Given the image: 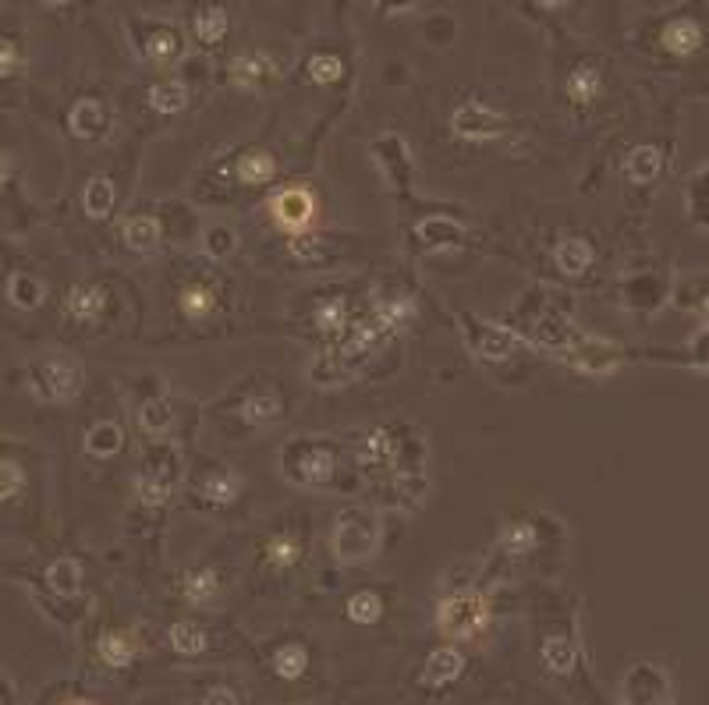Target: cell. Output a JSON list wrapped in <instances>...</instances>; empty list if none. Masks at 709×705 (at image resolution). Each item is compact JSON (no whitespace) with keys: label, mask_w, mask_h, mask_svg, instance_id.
I'll return each mask as SVG.
<instances>
[{"label":"cell","mask_w":709,"mask_h":705,"mask_svg":"<svg viewBox=\"0 0 709 705\" xmlns=\"http://www.w3.org/2000/svg\"><path fill=\"white\" fill-rule=\"evenodd\" d=\"M408 4H415V0H380V8H387V11H401V8H408Z\"/></svg>","instance_id":"7dc6e473"},{"label":"cell","mask_w":709,"mask_h":705,"mask_svg":"<svg viewBox=\"0 0 709 705\" xmlns=\"http://www.w3.org/2000/svg\"><path fill=\"white\" fill-rule=\"evenodd\" d=\"M203 705H242V702H238V695H234L231 688H213V691H206Z\"/></svg>","instance_id":"f6af8a7d"},{"label":"cell","mask_w":709,"mask_h":705,"mask_svg":"<svg viewBox=\"0 0 709 705\" xmlns=\"http://www.w3.org/2000/svg\"><path fill=\"white\" fill-rule=\"evenodd\" d=\"M281 472L295 486L327 489L337 472V454L323 440H291L281 447Z\"/></svg>","instance_id":"6da1fadb"},{"label":"cell","mask_w":709,"mask_h":705,"mask_svg":"<svg viewBox=\"0 0 709 705\" xmlns=\"http://www.w3.org/2000/svg\"><path fill=\"white\" fill-rule=\"evenodd\" d=\"M125 241L135 252H153L160 245V224L153 217H135L125 224Z\"/></svg>","instance_id":"4316f807"},{"label":"cell","mask_w":709,"mask_h":705,"mask_svg":"<svg viewBox=\"0 0 709 705\" xmlns=\"http://www.w3.org/2000/svg\"><path fill=\"white\" fill-rule=\"evenodd\" d=\"M238 248V238H234L231 227H210L206 231V252H210L213 259H227Z\"/></svg>","instance_id":"b9f144b4"},{"label":"cell","mask_w":709,"mask_h":705,"mask_svg":"<svg viewBox=\"0 0 709 705\" xmlns=\"http://www.w3.org/2000/svg\"><path fill=\"white\" fill-rule=\"evenodd\" d=\"M224 592V582H220V574L213 567H199L185 578V599L192 606H213Z\"/></svg>","instance_id":"4fadbf2b"},{"label":"cell","mask_w":709,"mask_h":705,"mask_svg":"<svg viewBox=\"0 0 709 705\" xmlns=\"http://www.w3.org/2000/svg\"><path fill=\"white\" fill-rule=\"evenodd\" d=\"M213 305H217V298H213V291L203 284L188 287L185 295H181V309H185L188 319H206L213 312Z\"/></svg>","instance_id":"f35d334b"},{"label":"cell","mask_w":709,"mask_h":705,"mask_svg":"<svg viewBox=\"0 0 709 705\" xmlns=\"http://www.w3.org/2000/svg\"><path fill=\"white\" fill-rule=\"evenodd\" d=\"M419 238L422 245L429 248H454L461 245V238H465V227L458 224V220H447V217H429L419 224Z\"/></svg>","instance_id":"2e32d148"},{"label":"cell","mask_w":709,"mask_h":705,"mask_svg":"<svg viewBox=\"0 0 709 705\" xmlns=\"http://www.w3.org/2000/svg\"><path fill=\"white\" fill-rule=\"evenodd\" d=\"M22 489V468L11 461H0V500H8Z\"/></svg>","instance_id":"ee69618b"},{"label":"cell","mask_w":709,"mask_h":705,"mask_svg":"<svg viewBox=\"0 0 709 705\" xmlns=\"http://www.w3.org/2000/svg\"><path fill=\"white\" fill-rule=\"evenodd\" d=\"M8 174H11V156H8V153H0V185L8 181Z\"/></svg>","instance_id":"bcb514c9"},{"label":"cell","mask_w":709,"mask_h":705,"mask_svg":"<svg viewBox=\"0 0 709 705\" xmlns=\"http://www.w3.org/2000/svg\"><path fill=\"white\" fill-rule=\"evenodd\" d=\"M539 659H543V667L550 670V674H571L578 663V649L571 638L564 635H550L543 642V649H539Z\"/></svg>","instance_id":"9a60e30c"},{"label":"cell","mask_w":709,"mask_h":705,"mask_svg":"<svg viewBox=\"0 0 709 705\" xmlns=\"http://www.w3.org/2000/svg\"><path fill=\"white\" fill-rule=\"evenodd\" d=\"M380 546V525L369 511H344L334 528V553L341 564L369 560Z\"/></svg>","instance_id":"3957f363"},{"label":"cell","mask_w":709,"mask_h":705,"mask_svg":"<svg viewBox=\"0 0 709 705\" xmlns=\"http://www.w3.org/2000/svg\"><path fill=\"white\" fill-rule=\"evenodd\" d=\"M568 96L575 103H593L600 96V71L596 68H575L568 75Z\"/></svg>","instance_id":"1f68e13d"},{"label":"cell","mask_w":709,"mask_h":705,"mask_svg":"<svg viewBox=\"0 0 709 705\" xmlns=\"http://www.w3.org/2000/svg\"><path fill=\"white\" fill-rule=\"evenodd\" d=\"M242 415H245V422H252V426L277 422L281 419V397L277 394H252L249 401L242 404Z\"/></svg>","instance_id":"83f0119b"},{"label":"cell","mask_w":709,"mask_h":705,"mask_svg":"<svg viewBox=\"0 0 709 705\" xmlns=\"http://www.w3.org/2000/svg\"><path fill=\"white\" fill-rule=\"evenodd\" d=\"M238 486H242V479L234 472H217L203 482V496H210L213 504H231L234 496H238Z\"/></svg>","instance_id":"8d00e7d4"},{"label":"cell","mask_w":709,"mask_h":705,"mask_svg":"<svg viewBox=\"0 0 709 705\" xmlns=\"http://www.w3.org/2000/svg\"><path fill=\"white\" fill-rule=\"evenodd\" d=\"M270 78H277V64H273V57L259 54V50L234 57V61H231V82H234V86L259 89V86H266Z\"/></svg>","instance_id":"9c48e42d"},{"label":"cell","mask_w":709,"mask_h":705,"mask_svg":"<svg viewBox=\"0 0 709 705\" xmlns=\"http://www.w3.org/2000/svg\"><path fill=\"white\" fill-rule=\"evenodd\" d=\"M305 667H309V652H305V645H298V642L277 645V652H273V670H277V677H284V681H298V677L305 674Z\"/></svg>","instance_id":"ffe728a7"},{"label":"cell","mask_w":709,"mask_h":705,"mask_svg":"<svg viewBox=\"0 0 709 705\" xmlns=\"http://www.w3.org/2000/svg\"><path fill=\"white\" fill-rule=\"evenodd\" d=\"M71 132L78 135V139H103L110 128V114L107 107H103L100 100H82L75 103V110H71Z\"/></svg>","instance_id":"7c38bea8"},{"label":"cell","mask_w":709,"mask_h":705,"mask_svg":"<svg viewBox=\"0 0 709 705\" xmlns=\"http://www.w3.org/2000/svg\"><path fill=\"white\" fill-rule=\"evenodd\" d=\"M135 652H139V642H135L132 631H107V635L100 638L103 663L114 667V670H125L128 663L135 659Z\"/></svg>","instance_id":"5bb4252c"},{"label":"cell","mask_w":709,"mask_h":705,"mask_svg":"<svg viewBox=\"0 0 709 705\" xmlns=\"http://www.w3.org/2000/svg\"><path fill=\"white\" fill-rule=\"evenodd\" d=\"M543 8H561V4H568V0H539Z\"/></svg>","instance_id":"f907efd6"},{"label":"cell","mask_w":709,"mask_h":705,"mask_svg":"<svg viewBox=\"0 0 709 705\" xmlns=\"http://www.w3.org/2000/svg\"><path fill=\"white\" fill-rule=\"evenodd\" d=\"M699 291H706V295H702V298H699V309H702V312H706V316H709V280H699Z\"/></svg>","instance_id":"c3c4849f"},{"label":"cell","mask_w":709,"mask_h":705,"mask_svg":"<svg viewBox=\"0 0 709 705\" xmlns=\"http://www.w3.org/2000/svg\"><path fill=\"white\" fill-rule=\"evenodd\" d=\"M589 263H593V248L585 245L582 238H568L557 245V266H561L564 273H585L589 270Z\"/></svg>","instance_id":"d4e9b609"},{"label":"cell","mask_w":709,"mask_h":705,"mask_svg":"<svg viewBox=\"0 0 709 705\" xmlns=\"http://www.w3.org/2000/svg\"><path fill=\"white\" fill-rule=\"evenodd\" d=\"M181 486V458L171 443H164L160 450H153L139 472V496L146 507L167 504Z\"/></svg>","instance_id":"277c9868"},{"label":"cell","mask_w":709,"mask_h":705,"mask_svg":"<svg viewBox=\"0 0 709 705\" xmlns=\"http://www.w3.org/2000/svg\"><path fill=\"white\" fill-rule=\"evenodd\" d=\"M486 337L483 341H476V351L483 358H507L511 355V348H515V337L504 334V330H490V326H483Z\"/></svg>","instance_id":"ab89813d"},{"label":"cell","mask_w":709,"mask_h":705,"mask_svg":"<svg viewBox=\"0 0 709 705\" xmlns=\"http://www.w3.org/2000/svg\"><path fill=\"white\" fill-rule=\"evenodd\" d=\"M47 582L54 592H61V596H75L78 592V582H82V567H78L75 557H61L50 564V574Z\"/></svg>","instance_id":"484cf974"},{"label":"cell","mask_w":709,"mask_h":705,"mask_svg":"<svg viewBox=\"0 0 709 705\" xmlns=\"http://www.w3.org/2000/svg\"><path fill=\"white\" fill-rule=\"evenodd\" d=\"M461 670H465V656L454 645H440V649L429 652L426 667H422V684L426 688H444V684L458 681Z\"/></svg>","instance_id":"ba28073f"},{"label":"cell","mask_w":709,"mask_h":705,"mask_svg":"<svg viewBox=\"0 0 709 705\" xmlns=\"http://www.w3.org/2000/svg\"><path fill=\"white\" fill-rule=\"evenodd\" d=\"M22 71V50L15 39H0V78L18 75Z\"/></svg>","instance_id":"7bdbcfd3"},{"label":"cell","mask_w":709,"mask_h":705,"mask_svg":"<svg viewBox=\"0 0 709 705\" xmlns=\"http://www.w3.org/2000/svg\"><path fill=\"white\" fill-rule=\"evenodd\" d=\"M348 617L355 620V624H376V620L383 617V599L369 589L355 592V596L348 599Z\"/></svg>","instance_id":"e575fe53"},{"label":"cell","mask_w":709,"mask_h":705,"mask_svg":"<svg viewBox=\"0 0 709 705\" xmlns=\"http://www.w3.org/2000/svg\"><path fill=\"white\" fill-rule=\"evenodd\" d=\"M660 167H663V156H660V149H653V146L632 149L628 160H624V174H628V181H635V185L653 181L656 174H660Z\"/></svg>","instance_id":"e0dca14e"},{"label":"cell","mask_w":709,"mask_h":705,"mask_svg":"<svg viewBox=\"0 0 709 705\" xmlns=\"http://www.w3.org/2000/svg\"><path fill=\"white\" fill-rule=\"evenodd\" d=\"M500 546H504L507 553H529L532 546H536V528L529 525V521H515V525H507L504 535H500Z\"/></svg>","instance_id":"74e56055"},{"label":"cell","mask_w":709,"mask_h":705,"mask_svg":"<svg viewBox=\"0 0 709 705\" xmlns=\"http://www.w3.org/2000/svg\"><path fill=\"white\" fill-rule=\"evenodd\" d=\"M171 422H174V411H171V404L167 401H146L142 404L139 426L146 429L149 436H164L167 429H171Z\"/></svg>","instance_id":"836d02e7"},{"label":"cell","mask_w":709,"mask_h":705,"mask_svg":"<svg viewBox=\"0 0 709 705\" xmlns=\"http://www.w3.org/2000/svg\"><path fill=\"white\" fill-rule=\"evenodd\" d=\"M362 461L369 468H398L401 465V440L387 426L373 429L362 443Z\"/></svg>","instance_id":"8fae6325"},{"label":"cell","mask_w":709,"mask_h":705,"mask_svg":"<svg viewBox=\"0 0 709 705\" xmlns=\"http://www.w3.org/2000/svg\"><path fill=\"white\" fill-rule=\"evenodd\" d=\"M32 380L47 401H71L82 390V365L68 355H50L32 365Z\"/></svg>","instance_id":"5b68a950"},{"label":"cell","mask_w":709,"mask_h":705,"mask_svg":"<svg viewBox=\"0 0 709 705\" xmlns=\"http://www.w3.org/2000/svg\"><path fill=\"white\" fill-rule=\"evenodd\" d=\"M149 103H153V110H160V114H178L188 103V89L181 86V82H156V86L149 89Z\"/></svg>","instance_id":"f1b7e54d"},{"label":"cell","mask_w":709,"mask_h":705,"mask_svg":"<svg viewBox=\"0 0 709 705\" xmlns=\"http://www.w3.org/2000/svg\"><path fill=\"white\" fill-rule=\"evenodd\" d=\"M341 71H344V64L337 61V57H330V54H316L309 61L312 82H320V86H330V82H337V78H341Z\"/></svg>","instance_id":"60d3db41"},{"label":"cell","mask_w":709,"mask_h":705,"mask_svg":"<svg viewBox=\"0 0 709 705\" xmlns=\"http://www.w3.org/2000/svg\"><path fill=\"white\" fill-rule=\"evenodd\" d=\"M348 323H351V309L344 298H330V302H323L320 309H316V326H320L330 341H337V337L348 330Z\"/></svg>","instance_id":"7402d4cb"},{"label":"cell","mask_w":709,"mask_h":705,"mask_svg":"<svg viewBox=\"0 0 709 705\" xmlns=\"http://www.w3.org/2000/svg\"><path fill=\"white\" fill-rule=\"evenodd\" d=\"M61 705H96L93 698H64Z\"/></svg>","instance_id":"681fc988"},{"label":"cell","mask_w":709,"mask_h":705,"mask_svg":"<svg viewBox=\"0 0 709 705\" xmlns=\"http://www.w3.org/2000/svg\"><path fill=\"white\" fill-rule=\"evenodd\" d=\"M86 213L89 217H107L110 210H114V202H117V192H114V185H110V178H93L86 185Z\"/></svg>","instance_id":"f546056e"},{"label":"cell","mask_w":709,"mask_h":705,"mask_svg":"<svg viewBox=\"0 0 709 705\" xmlns=\"http://www.w3.org/2000/svg\"><path fill=\"white\" fill-rule=\"evenodd\" d=\"M167 642H171V649L178 652V656L192 659L199 656V652H206V631L199 628V624H188V620H178V624H171V631H167Z\"/></svg>","instance_id":"ac0fdd59"},{"label":"cell","mask_w":709,"mask_h":705,"mask_svg":"<svg viewBox=\"0 0 709 705\" xmlns=\"http://www.w3.org/2000/svg\"><path fill=\"white\" fill-rule=\"evenodd\" d=\"M699 43L702 29L692 18H678V22H671L663 29V47L671 50V54H692V50H699Z\"/></svg>","instance_id":"d6986e66"},{"label":"cell","mask_w":709,"mask_h":705,"mask_svg":"<svg viewBox=\"0 0 709 705\" xmlns=\"http://www.w3.org/2000/svg\"><path fill=\"white\" fill-rule=\"evenodd\" d=\"M227 36V11L224 8H203L195 15V39L203 47H217L220 39Z\"/></svg>","instance_id":"603a6c76"},{"label":"cell","mask_w":709,"mask_h":705,"mask_svg":"<svg viewBox=\"0 0 709 705\" xmlns=\"http://www.w3.org/2000/svg\"><path fill=\"white\" fill-rule=\"evenodd\" d=\"M121 426L117 422H96L93 429L86 433V450L93 458H114L117 450H121Z\"/></svg>","instance_id":"44dd1931"},{"label":"cell","mask_w":709,"mask_h":705,"mask_svg":"<svg viewBox=\"0 0 709 705\" xmlns=\"http://www.w3.org/2000/svg\"><path fill=\"white\" fill-rule=\"evenodd\" d=\"M273 171H277V163H273V156L263 153V149H252V153H245L242 160H238V178H242L245 185H263V181L273 178Z\"/></svg>","instance_id":"cb8c5ba5"},{"label":"cell","mask_w":709,"mask_h":705,"mask_svg":"<svg viewBox=\"0 0 709 705\" xmlns=\"http://www.w3.org/2000/svg\"><path fill=\"white\" fill-rule=\"evenodd\" d=\"M181 43H178V32L174 29H153L146 36V54L153 64H171L178 57Z\"/></svg>","instance_id":"4dcf8cb0"},{"label":"cell","mask_w":709,"mask_h":705,"mask_svg":"<svg viewBox=\"0 0 709 705\" xmlns=\"http://www.w3.org/2000/svg\"><path fill=\"white\" fill-rule=\"evenodd\" d=\"M486 624H490V603L483 599V592L461 589L440 603L437 628L454 642H472V638L483 635Z\"/></svg>","instance_id":"7a4b0ae2"},{"label":"cell","mask_w":709,"mask_h":705,"mask_svg":"<svg viewBox=\"0 0 709 705\" xmlns=\"http://www.w3.org/2000/svg\"><path fill=\"white\" fill-rule=\"evenodd\" d=\"M504 117L497 114V110H490L486 103H465V107L454 110L451 117V128L454 135H461V139H472V142H486V139H497L500 132H504Z\"/></svg>","instance_id":"8992f818"},{"label":"cell","mask_w":709,"mask_h":705,"mask_svg":"<svg viewBox=\"0 0 709 705\" xmlns=\"http://www.w3.org/2000/svg\"><path fill=\"white\" fill-rule=\"evenodd\" d=\"M8 298L18 309H36L43 302V284L36 277H29V273H15L8 284Z\"/></svg>","instance_id":"d6a6232c"},{"label":"cell","mask_w":709,"mask_h":705,"mask_svg":"<svg viewBox=\"0 0 709 705\" xmlns=\"http://www.w3.org/2000/svg\"><path fill=\"white\" fill-rule=\"evenodd\" d=\"M47 4H64V0H47Z\"/></svg>","instance_id":"816d5d0a"},{"label":"cell","mask_w":709,"mask_h":705,"mask_svg":"<svg viewBox=\"0 0 709 705\" xmlns=\"http://www.w3.org/2000/svg\"><path fill=\"white\" fill-rule=\"evenodd\" d=\"M266 557H270L273 567H291V564L302 560V543H298L295 535H288V532L273 535L270 546H266Z\"/></svg>","instance_id":"d590c367"},{"label":"cell","mask_w":709,"mask_h":705,"mask_svg":"<svg viewBox=\"0 0 709 705\" xmlns=\"http://www.w3.org/2000/svg\"><path fill=\"white\" fill-rule=\"evenodd\" d=\"M107 309V291L103 287H93V284H78L68 291L64 298V312L78 323H96Z\"/></svg>","instance_id":"30bf717a"},{"label":"cell","mask_w":709,"mask_h":705,"mask_svg":"<svg viewBox=\"0 0 709 705\" xmlns=\"http://www.w3.org/2000/svg\"><path fill=\"white\" fill-rule=\"evenodd\" d=\"M312 213H316V202L305 188H284L277 199H273V217L277 224L288 227V231H302V227L312 224Z\"/></svg>","instance_id":"52a82bcc"}]
</instances>
